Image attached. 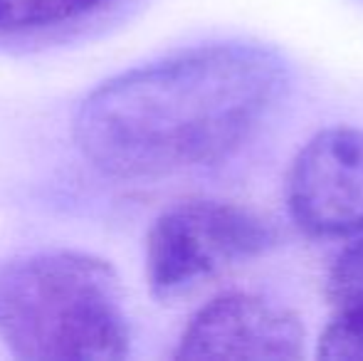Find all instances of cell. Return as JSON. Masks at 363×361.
<instances>
[{
    "label": "cell",
    "mask_w": 363,
    "mask_h": 361,
    "mask_svg": "<svg viewBox=\"0 0 363 361\" xmlns=\"http://www.w3.org/2000/svg\"><path fill=\"white\" fill-rule=\"evenodd\" d=\"M284 79L282 57L264 45L183 50L89 91L74 116V144L116 179L218 164L257 131Z\"/></svg>",
    "instance_id": "6da1fadb"
},
{
    "label": "cell",
    "mask_w": 363,
    "mask_h": 361,
    "mask_svg": "<svg viewBox=\"0 0 363 361\" xmlns=\"http://www.w3.org/2000/svg\"><path fill=\"white\" fill-rule=\"evenodd\" d=\"M0 342L28 361L129 357L131 327L114 267L74 250L3 265Z\"/></svg>",
    "instance_id": "7a4b0ae2"
},
{
    "label": "cell",
    "mask_w": 363,
    "mask_h": 361,
    "mask_svg": "<svg viewBox=\"0 0 363 361\" xmlns=\"http://www.w3.org/2000/svg\"><path fill=\"white\" fill-rule=\"evenodd\" d=\"M272 226L257 213L225 201H183L153 221L146 238V282L171 299L274 245Z\"/></svg>",
    "instance_id": "3957f363"
},
{
    "label": "cell",
    "mask_w": 363,
    "mask_h": 361,
    "mask_svg": "<svg viewBox=\"0 0 363 361\" xmlns=\"http://www.w3.org/2000/svg\"><path fill=\"white\" fill-rule=\"evenodd\" d=\"M287 206L311 235L363 233V129H324L301 146L287 174Z\"/></svg>",
    "instance_id": "277c9868"
},
{
    "label": "cell",
    "mask_w": 363,
    "mask_h": 361,
    "mask_svg": "<svg viewBox=\"0 0 363 361\" xmlns=\"http://www.w3.org/2000/svg\"><path fill=\"white\" fill-rule=\"evenodd\" d=\"M304 352V327L291 309L247 292L220 294L186 324L176 359L294 361Z\"/></svg>",
    "instance_id": "5b68a950"
},
{
    "label": "cell",
    "mask_w": 363,
    "mask_h": 361,
    "mask_svg": "<svg viewBox=\"0 0 363 361\" xmlns=\"http://www.w3.org/2000/svg\"><path fill=\"white\" fill-rule=\"evenodd\" d=\"M109 0H0V33H33L79 20Z\"/></svg>",
    "instance_id": "8992f818"
},
{
    "label": "cell",
    "mask_w": 363,
    "mask_h": 361,
    "mask_svg": "<svg viewBox=\"0 0 363 361\" xmlns=\"http://www.w3.org/2000/svg\"><path fill=\"white\" fill-rule=\"evenodd\" d=\"M326 299L336 312L363 304V235L334 260L326 274Z\"/></svg>",
    "instance_id": "52a82bcc"
},
{
    "label": "cell",
    "mask_w": 363,
    "mask_h": 361,
    "mask_svg": "<svg viewBox=\"0 0 363 361\" xmlns=\"http://www.w3.org/2000/svg\"><path fill=\"white\" fill-rule=\"evenodd\" d=\"M321 359L336 361H363V304L341 309L321 332L319 349Z\"/></svg>",
    "instance_id": "ba28073f"
}]
</instances>
